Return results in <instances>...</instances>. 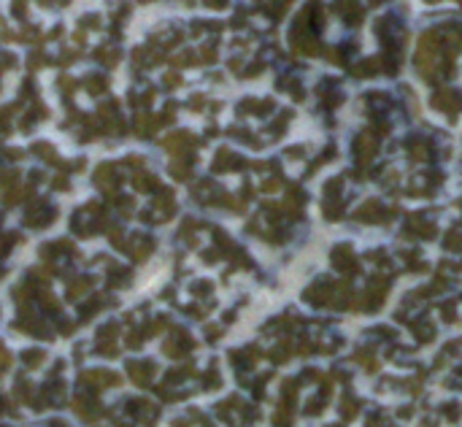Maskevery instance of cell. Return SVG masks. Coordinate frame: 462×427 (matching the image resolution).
I'll list each match as a JSON object with an SVG mask.
<instances>
[{
  "mask_svg": "<svg viewBox=\"0 0 462 427\" xmlns=\"http://www.w3.org/2000/svg\"><path fill=\"white\" fill-rule=\"evenodd\" d=\"M95 181L97 184H106V187L111 189L114 187V165H103V168L95 173Z\"/></svg>",
  "mask_w": 462,
  "mask_h": 427,
  "instance_id": "6da1fadb",
  "label": "cell"
}]
</instances>
